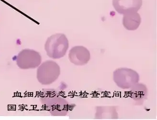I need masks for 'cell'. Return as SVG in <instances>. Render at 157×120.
Here are the masks:
<instances>
[{
    "label": "cell",
    "instance_id": "6",
    "mask_svg": "<svg viewBox=\"0 0 157 120\" xmlns=\"http://www.w3.org/2000/svg\"><path fill=\"white\" fill-rule=\"evenodd\" d=\"M91 54L89 50L82 46L71 48L69 51V59L71 63L76 66H84L89 61Z\"/></svg>",
    "mask_w": 157,
    "mask_h": 120
},
{
    "label": "cell",
    "instance_id": "9",
    "mask_svg": "<svg viewBox=\"0 0 157 120\" xmlns=\"http://www.w3.org/2000/svg\"><path fill=\"white\" fill-rule=\"evenodd\" d=\"M147 94V87L144 84L137 83L130 88V97L135 101L144 99Z\"/></svg>",
    "mask_w": 157,
    "mask_h": 120
},
{
    "label": "cell",
    "instance_id": "7",
    "mask_svg": "<svg viewBox=\"0 0 157 120\" xmlns=\"http://www.w3.org/2000/svg\"><path fill=\"white\" fill-rule=\"evenodd\" d=\"M113 5L118 13L124 14L139 11L142 0H113Z\"/></svg>",
    "mask_w": 157,
    "mask_h": 120
},
{
    "label": "cell",
    "instance_id": "1",
    "mask_svg": "<svg viewBox=\"0 0 157 120\" xmlns=\"http://www.w3.org/2000/svg\"><path fill=\"white\" fill-rule=\"evenodd\" d=\"M40 102L53 116H64L71 107L69 102L54 89H46L41 93Z\"/></svg>",
    "mask_w": 157,
    "mask_h": 120
},
{
    "label": "cell",
    "instance_id": "8",
    "mask_svg": "<svg viewBox=\"0 0 157 120\" xmlns=\"http://www.w3.org/2000/svg\"><path fill=\"white\" fill-rule=\"evenodd\" d=\"M141 22L140 15L137 12L124 14L123 25L126 30L134 31L139 28Z\"/></svg>",
    "mask_w": 157,
    "mask_h": 120
},
{
    "label": "cell",
    "instance_id": "5",
    "mask_svg": "<svg viewBox=\"0 0 157 120\" xmlns=\"http://www.w3.org/2000/svg\"><path fill=\"white\" fill-rule=\"evenodd\" d=\"M41 61L40 54L33 50H23L17 57V65L22 69L36 68L40 65Z\"/></svg>",
    "mask_w": 157,
    "mask_h": 120
},
{
    "label": "cell",
    "instance_id": "4",
    "mask_svg": "<svg viewBox=\"0 0 157 120\" xmlns=\"http://www.w3.org/2000/svg\"><path fill=\"white\" fill-rule=\"evenodd\" d=\"M113 79L120 89L127 90L139 83L140 76L139 74L133 69L120 68L113 72Z\"/></svg>",
    "mask_w": 157,
    "mask_h": 120
},
{
    "label": "cell",
    "instance_id": "3",
    "mask_svg": "<svg viewBox=\"0 0 157 120\" xmlns=\"http://www.w3.org/2000/svg\"><path fill=\"white\" fill-rule=\"evenodd\" d=\"M60 74V67L58 63L52 60H48L39 66L36 76L39 83L49 85L58 79Z\"/></svg>",
    "mask_w": 157,
    "mask_h": 120
},
{
    "label": "cell",
    "instance_id": "2",
    "mask_svg": "<svg viewBox=\"0 0 157 120\" xmlns=\"http://www.w3.org/2000/svg\"><path fill=\"white\" fill-rule=\"evenodd\" d=\"M69 47V41L65 35L57 33L48 38L45 43V49L48 57L58 59L65 55Z\"/></svg>",
    "mask_w": 157,
    "mask_h": 120
}]
</instances>
